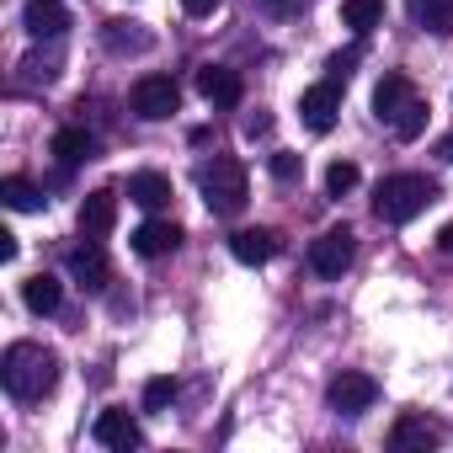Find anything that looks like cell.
<instances>
[{
  "instance_id": "18",
  "label": "cell",
  "mask_w": 453,
  "mask_h": 453,
  "mask_svg": "<svg viewBox=\"0 0 453 453\" xmlns=\"http://www.w3.org/2000/svg\"><path fill=\"white\" fill-rule=\"evenodd\" d=\"M70 273H75L81 288H107V257H102V246L91 241V246L70 251Z\"/></svg>"
},
{
  "instance_id": "12",
  "label": "cell",
  "mask_w": 453,
  "mask_h": 453,
  "mask_svg": "<svg viewBox=\"0 0 453 453\" xmlns=\"http://www.w3.org/2000/svg\"><path fill=\"white\" fill-rule=\"evenodd\" d=\"M91 437H96L102 448H118V453H128V448L144 442V432H139V421H134L128 411H102L96 426H91Z\"/></svg>"
},
{
  "instance_id": "29",
  "label": "cell",
  "mask_w": 453,
  "mask_h": 453,
  "mask_svg": "<svg viewBox=\"0 0 453 453\" xmlns=\"http://www.w3.org/2000/svg\"><path fill=\"white\" fill-rule=\"evenodd\" d=\"M299 171H304V165H299V155H273V176H278V181H294Z\"/></svg>"
},
{
  "instance_id": "5",
  "label": "cell",
  "mask_w": 453,
  "mask_h": 453,
  "mask_svg": "<svg viewBox=\"0 0 453 453\" xmlns=\"http://www.w3.org/2000/svg\"><path fill=\"white\" fill-rule=\"evenodd\" d=\"M352 257H357V235L347 230V224H336V230H326L315 246H310V267L320 273V278H342L347 267H352Z\"/></svg>"
},
{
  "instance_id": "7",
  "label": "cell",
  "mask_w": 453,
  "mask_h": 453,
  "mask_svg": "<svg viewBox=\"0 0 453 453\" xmlns=\"http://www.w3.org/2000/svg\"><path fill=\"white\" fill-rule=\"evenodd\" d=\"M336 112H342V81H320L299 96V118L310 134H331L336 128Z\"/></svg>"
},
{
  "instance_id": "10",
  "label": "cell",
  "mask_w": 453,
  "mask_h": 453,
  "mask_svg": "<svg viewBox=\"0 0 453 453\" xmlns=\"http://www.w3.org/2000/svg\"><path fill=\"white\" fill-rule=\"evenodd\" d=\"M197 91H203V102H213V107H241V96H246L241 75L224 70V65H203V70H197Z\"/></svg>"
},
{
  "instance_id": "28",
  "label": "cell",
  "mask_w": 453,
  "mask_h": 453,
  "mask_svg": "<svg viewBox=\"0 0 453 453\" xmlns=\"http://www.w3.org/2000/svg\"><path fill=\"white\" fill-rule=\"evenodd\" d=\"M304 6H310V0H262V12H267V17H299Z\"/></svg>"
},
{
  "instance_id": "21",
  "label": "cell",
  "mask_w": 453,
  "mask_h": 453,
  "mask_svg": "<svg viewBox=\"0 0 453 453\" xmlns=\"http://www.w3.org/2000/svg\"><path fill=\"white\" fill-rule=\"evenodd\" d=\"M384 22V0H342V27H352L357 38H368Z\"/></svg>"
},
{
  "instance_id": "22",
  "label": "cell",
  "mask_w": 453,
  "mask_h": 453,
  "mask_svg": "<svg viewBox=\"0 0 453 453\" xmlns=\"http://www.w3.org/2000/svg\"><path fill=\"white\" fill-rule=\"evenodd\" d=\"M49 150H54L59 165H81V160H91V134L86 128H59Z\"/></svg>"
},
{
  "instance_id": "16",
  "label": "cell",
  "mask_w": 453,
  "mask_h": 453,
  "mask_svg": "<svg viewBox=\"0 0 453 453\" xmlns=\"http://www.w3.org/2000/svg\"><path fill=\"white\" fill-rule=\"evenodd\" d=\"M22 299H27V310H33V315H54V310L65 304V283H59L54 273H38V278H27V283H22Z\"/></svg>"
},
{
  "instance_id": "11",
  "label": "cell",
  "mask_w": 453,
  "mask_h": 453,
  "mask_svg": "<svg viewBox=\"0 0 453 453\" xmlns=\"http://www.w3.org/2000/svg\"><path fill=\"white\" fill-rule=\"evenodd\" d=\"M22 27H27L33 38H65V33H70L65 0H27V6H22Z\"/></svg>"
},
{
  "instance_id": "25",
  "label": "cell",
  "mask_w": 453,
  "mask_h": 453,
  "mask_svg": "<svg viewBox=\"0 0 453 453\" xmlns=\"http://www.w3.org/2000/svg\"><path fill=\"white\" fill-rule=\"evenodd\" d=\"M352 187H357V165H352V160H331V165H326V192L342 197V192H352Z\"/></svg>"
},
{
  "instance_id": "24",
  "label": "cell",
  "mask_w": 453,
  "mask_h": 453,
  "mask_svg": "<svg viewBox=\"0 0 453 453\" xmlns=\"http://www.w3.org/2000/svg\"><path fill=\"white\" fill-rule=\"evenodd\" d=\"M389 128H395V139H405V144H411V139H421V134H426V102L416 96V102H411Z\"/></svg>"
},
{
  "instance_id": "15",
  "label": "cell",
  "mask_w": 453,
  "mask_h": 453,
  "mask_svg": "<svg viewBox=\"0 0 453 453\" xmlns=\"http://www.w3.org/2000/svg\"><path fill=\"white\" fill-rule=\"evenodd\" d=\"M128 203H139V208H165L171 203V181L160 176V171H134L128 176Z\"/></svg>"
},
{
  "instance_id": "23",
  "label": "cell",
  "mask_w": 453,
  "mask_h": 453,
  "mask_svg": "<svg viewBox=\"0 0 453 453\" xmlns=\"http://www.w3.org/2000/svg\"><path fill=\"white\" fill-rule=\"evenodd\" d=\"M0 203L17 208V213H33V208H43V192L27 176H6V181H0Z\"/></svg>"
},
{
  "instance_id": "3",
  "label": "cell",
  "mask_w": 453,
  "mask_h": 453,
  "mask_svg": "<svg viewBox=\"0 0 453 453\" xmlns=\"http://www.w3.org/2000/svg\"><path fill=\"white\" fill-rule=\"evenodd\" d=\"M197 187H203V203L213 213H224V219H235L246 208V197H251V176H246V165L235 155H213V165L197 171Z\"/></svg>"
},
{
  "instance_id": "30",
  "label": "cell",
  "mask_w": 453,
  "mask_h": 453,
  "mask_svg": "<svg viewBox=\"0 0 453 453\" xmlns=\"http://www.w3.org/2000/svg\"><path fill=\"white\" fill-rule=\"evenodd\" d=\"M213 6H219V0H181L187 17H213Z\"/></svg>"
},
{
  "instance_id": "33",
  "label": "cell",
  "mask_w": 453,
  "mask_h": 453,
  "mask_svg": "<svg viewBox=\"0 0 453 453\" xmlns=\"http://www.w3.org/2000/svg\"><path fill=\"white\" fill-rule=\"evenodd\" d=\"M437 155H442V160H448V165H453V134H448V139H442V144H437Z\"/></svg>"
},
{
  "instance_id": "1",
  "label": "cell",
  "mask_w": 453,
  "mask_h": 453,
  "mask_svg": "<svg viewBox=\"0 0 453 453\" xmlns=\"http://www.w3.org/2000/svg\"><path fill=\"white\" fill-rule=\"evenodd\" d=\"M0 379L17 400H43L59 384V352L38 347V342H12L6 357H0Z\"/></svg>"
},
{
  "instance_id": "8",
  "label": "cell",
  "mask_w": 453,
  "mask_h": 453,
  "mask_svg": "<svg viewBox=\"0 0 453 453\" xmlns=\"http://www.w3.org/2000/svg\"><path fill=\"white\" fill-rule=\"evenodd\" d=\"M144 262H155V257H171L176 246H181V224H171V219H144L139 230H134V241H128Z\"/></svg>"
},
{
  "instance_id": "13",
  "label": "cell",
  "mask_w": 453,
  "mask_h": 453,
  "mask_svg": "<svg viewBox=\"0 0 453 453\" xmlns=\"http://www.w3.org/2000/svg\"><path fill=\"white\" fill-rule=\"evenodd\" d=\"M411 102H416V86H411L400 70H389V75L373 86V112H379V123H395Z\"/></svg>"
},
{
  "instance_id": "17",
  "label": "cell",
  "mask_w": 453,
  "mask_h": 453,
  "mask_svg": "<svg viewBox=\"0 0 453 453\" xmlns=\"http://www.w3.org/2000/svg\"><path fill=\"white\" fill-rule=\"evenodd\" d=\"M405 6H411V22L421 33H437V38L453 33V0H405Z\"/></svg>"
},
{
  "instance_id": "2",
  "label": "cell",
  "mask_w": 453,
  "mask_h": 453,
  "mask_svg": "<svg viewBox=\"0 0 453 453\" xmlns=\"http://www.w3.org/2000/svg\"><path fill=\"white\" fill-rule=\"evenodd\" d=\"M426 203H437V181L432 176H416V171H400V176H384L373 187V213L384 224H411Z\"/></svg>"
},
{
  "instance_id": "14",
  "label": "cell",
  "mask_w": 453,
  "mask_h": 453,
  "mask_svg": "<svg viewBox=\"0 0 453 453\" xmlns=\"http://www.w3.org/2000/svg\"><path fill=\"white\" fill-rule=\"evenodd\" d=\"M230 257L241 267H262L278 257V235L273 230H241V235H230Z\"/></svg>"
},
{
  "instance_id": "31",
  "label": "cell",
  "mask_w": 453,
  "mask_h": 453,
  "mask_svg": "<svg viewBox=\"0 0 453 453\" xmlns=\"http://www.w3.org/2000/svg\"><path fill=\"white\" fill-rule=\"evenodd\" d=\"M267 128H273V118H246V134H251V139H257V134H267Z\"/></svg>"
},
{
  "instance_id": "4",
  "label": "cell",
  "mask_w": 453,
  "mask_h": 453,
  "mask_svg": "<svg viewBox=\"0 0 453 453\" xmlns=\"http://www.w3.org/2000/svg\"><path fill=\"white\" fill-rule=\"evenodd\" d=\"M128 107H134L144 123H165V118L181 107V91H176V81H171V75H144V81H134Z\"/></svg>"
},
{
  "instance_id": "19",
  "label": "cell",
  "mask_w": 453,
  "mask_h": 453,
  "mask_svg": "<svg viewBox=\"0 0 453 453\" xmlns=\"http://www.w3.org/2000/svg\"><path fill=\"white\" fill-rule=\"evenodd\" d=\"M107 49L112 54H144V49H155V33H144V22H107Z\"/></svg>"
},
{
  "instance_id": "26",
  "label": "cell",
  "mask_w": 453,
  "mask_h": 453,
  "mask_svg": "<svg viewBox=\"0 0 453 453\" xmlns=\"http://www.w3.org/2000/svg\"><path fill=\"white\" fill-rule=\"evenodd\" d=\"M171 400H176V379H165V373H160V379H150V384H144V411H165Z\"/></svg>"
},
{
  "instance_id": "27",
  "label": "cell",
  "mask_w": 453,
  "mask_h": 453,
  "mask_svg": "<svg viewBox=\"0 0 453 453\" xmlns=\"http://www.w3.org/2000/svg\"><path fill=\"white\" fill-rule=\"evenodd\" d=\"M357 59H363V43H352V49H342V54H331V81H347Z\"/></svg>"
},
{
  "instance_id": "6",
  "label": "cell",
  "mask_w": 453,
  "mask_h": 453,
  "mask_svg": "<svg viewBox=\"0 0 453 453\" xmlns=\"http://www.w3.org/2000/svg\"><path fill=\"white\" fill-rule=\"evenodd\" d=\"M326 400H331L336 416H363V411H373V400H379V379H373V373H336L331 389H326Z\"/></svg>"
},
{
  "instance_id": "32",
  "label": "cell",
  "mask_w": 453,
  "mask_h": 453,
  "mask_svg": "<svg viewBox=\"0 0 453 453\" xmlns=\"http://www.w3.org/2000/svg\"><path fill=\"white\" fill-rule=\"evenodd\" d=\"M437 246H442V251L453 257V224H442V230H437Z\"/></svg>"
},
{
  "instance_id": "9",
  "label": "cell",
  "mask_w": 453,
  "mask_h": 453,
  "mask_svg": "<svg viewBox=\"0 0 453 453\" xmlns=\"http://www.w3.org/2000/svg\"><path fill=\"white\" fill-rule=\"evenodd\" d=\"M112 224H118V192H86L81 203V235L86 241H107L112 235Z\"/></svg>"
},
{
  "instance_id": "20",
  "label": "cell",
  "mask_w": 453,
  "mask_h": 453,
  "mask_svg": "<svg viewBox=\"0 0 453 453\" xmlns=\"http://www.w3.org/2000/svg\"><path fill=\"white\" fill-rule=\"evenodd\" d=\"M389 442H395V448H437V442H442V432H437L426 416H400V421H395V432H389Z\"/></svg>"
}]
</instances>
